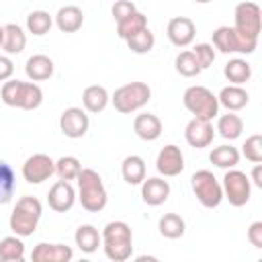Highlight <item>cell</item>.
I'll return each mask as SVG.
<instances>
[{"label":"cell","mask_w":262,"mask_h":262,"mask_svg":"<svg viewBox=\"0 0 262 262\" xmlns=\"http://www.w3.org/2000/svg\"><path fill=\"white\" fill-rule=\"evenodd\" d=\"M127 45H129V49H131L133 53L143 55V53H149V51L154 49V45H156V37H154V33L145 27L143 31H139L137 35H133L131 39H127Z\"/></svg>","instance_id":"obj_37"},{"label":"cell","mask_w":262,"mask_h":262,"mask_svg":"<svg viewBox=\"0 0 262 262\" xmlns=\"http://www.w3.org/2000/svg\"><path fill=\"white\" fill-rule=\"evenodd\" d=\"M80 170H82V164H80V160L76 156H61L55 162V174L61 180H76Z\"/></svg>","instance_id":"obj_36"},{"label":"cell","mask_w":262,"mask_h":262,"mask_svg":"<svg viewBox=\"0 0 262 262\" xmlns=\"http://www.w3.org/2000/svg\"><path fill=\"white\" fill-rule=\"evenodd\" d=\"M25 74L31 82H43V80H49L53 76V61L51 57L43 55V53H37V55H31L25 63Z\"/></svg>","instance_id":"obj_19"},{"label":"cell","mask_w":262,"mask_h":262,"mask_svg":"<svg viewBox=\"0 0 262 262\" xmlns=\"http://www.w3.org/2000/svg\"><path fill=\"white\" fill-rule=\"evenodd\" d=\"M260 6L256 2H239L233 12V29L252 37H260Z\"/></svg>","instance_id":"obj_9"},{"label":"cell","mask_w":262,"mask_h":262,"mask_svg":"<svg viewBox=\"0 0 262 262\" xmlns=\"http://www.w3.org/2000/svg\"><path fill=\"white\" fill-rule=\"evenodd\" d=\"M2 39H4V27L0 25V47H2Z\"/></svg>","instance_id":"obj_44"},{"label":"cell","mask_w":262,"mask_h":262,"mask_svg":"<svg viewBox=\"0 0 262 262\" xmlns=\"http://www.w3.org/2000/svg\"><path fill=\"white\" fill-rule=\"evenodd\" d=\"M88 127H90L88 113L84 108H80V106H70L59 117V129H61V133L66 137H72V139L84 137Z\"/></svg>","instance_id":"obj_10"},{"label":"cell","mask_w":262,"mask_h":262,"mask_svg":"<svg viewBox=\"0 0 262 262\" xmlns=\"http://www.w3.org/2000/svg\"><path fill=\"white\" fill-rule=\"evenodd\" d=\"M133 131L143 141H156L162 135V121L154 113H139L133 119Z\"/></svg>","instance_id":"obj_18"},{"label":"cell","mask_w":262,"mask_h":262,"mask_svg":"<svg viewBox=\"0 0 262 262\" xmlns=\"http://www.w3.org/2000/svg\"><path fill=\"white\" fill-rule=\"evenodd\" d=\"M14 74V63L10 61V57L6 55H0V82H6L10 80Z\"/></svg>","instance_id":"obj_42"},{"label":"cell","mask_w":262,"mask_h":262,"mask_svg":"<svg viewBox=\"0 0 262 262\" xmlns=\"http://www.w3.org/2000/svg\"><path fill=\"white\" fill-rule=\"evenodd\" d=\"M190 186H192V192H194L196 201L205 209H215V207L221 205L223 188H221V182L215 178V174L211 170H196L190 178Z\"/></svg>","instance_id":"obj_6"},{"label":"cell","mask_w":262,"mask_h":262,"mask_svg":"<svg viewBox=\"0 0 262 262\" xmlns=\"http://www.w3.org/2000/svg\"><path fill=\"white\" fill-rule=\"evenodd\" d=\"M239 158L242 154L237 151V147L233 145H219V147H213L211 154H209V160L213 166L217 168H223V170H229V168H235L239 164Z\"/></svg>","instance_id":"obj_27"},{"label":"cell","mask_w":262,"mask_h":262,"mask_svg":"<svg viewBox=\"0 0 262 262\" xmlns=\"http://www.w3.org/2000/svg\"><path fill=\"white\" fill-rule=\"evenodd\" d=\"M194 2H199V4H207V2H211V0H194Z\"/></svg>","instance_id":"obj_45"},{"label":"cell","mask_w":262,"mask_h":262,"mask_svg":"<svg viewBox=\"0 0 262 262\" xmlns=\"http://www.w3.org/2000/svg\"><path fill=\"white\" fill-rule=\"evenodd\" d=\"M25 47H27V35H25V31H23L18 25H14V23L4 25L2 49H4L8 55H14V53H20Z\"/></svg>","instance_id":"obj_24"},{"label":"cell","mask_w":262,"mask_h":262,"mask_svg":"<svg viewBox=\"0 0 262 262\" xmlns=\"http://www.w3.org/2000/svg\"><path fill=\"white\" fill-rule=\"evenodd\" d=\"M213 137H215V129H213V123H211V121L192 117V119L186 123L184 139H186V143H188L190 147H196V149L209 147V145L213 143Z\"/></svg>","instance_id":"obj_11"},{"label":"cell","mask_w":262,"mask_h":262,"mask_svg":"<svg viewBox=\"0 0 262 262\" xmlns=\"http://www.w3.org/2000/svg\"><path fill=\"white\" fill-rule=\"evenodd\" d=\"M223 74H225V78H227L231 84L242 86V84H246V82L252 78V66H250L246 59L235 57V59H229V61L225 63Z\"/></svg>","instance_id":"obj_31"},{"label":"cell","mask_w":262,"mask_h":262,"mask_svg":"<svg viewBox=\"0 0 262 262\" xmlns=\"http://www.w3.org/2000/svg\"><path fill=\"white\" fill-rule=\"evenodd\" d=\"M41 213H43V205H41V201L37 196H20L16 201L12 213H10L8 225L14 231V235L29 237L37 229Z\"/></svg>","instance_id":"obj_3"},{"label":"cell","mask_w":262,"mask_h":262,"mask_svg":"<svg viewBox=\"0 0 262 262\" xmlns=\"http://www.w3.org/2000/svg\"><path fill=\"white\" fill-rule=\"evenodd\" d=\"M102 248L108 260L113 262H125L133 254V235L131 227L125 221H108L100 233Z\"/></svg>","instance_id":"obj_1"},{"label":"cell","mask_w":262,"mask_h":262,"mask_svg":"<svg viewBox=\"0 0 262 262\" xmlns=\"http://www.w3.org/2000/svg\"><path fill=\"white\" fill-rule=\"evenodd\" d=\"M248 100H250V94L242 86H237V84H229V86L221 88V92L217 96V102L221 106H225L227 111H231V113L242 111L248 104Z\"/></svg>","instance_id":"obj_21"},{"label":"cell","mask_w":262,"mask_h":262,"mask_svg":"<svg viewBox=\"0 0 262 262\" xmlns=\"http://www.w3.org/2000/svg\"><path fill=\"white\" fill-rule=\"evenodd\" d=\"M76 182H78V199L82 207L88 213H100L108 203V194L100 174L92 168H82L80 174L76 176Z\"/></svg>","instance_id":"obj_2"},{"label":"cell","mask_w":262,"mask_h":262,"mask_svg":"<svg viewBox=\"0 0 262 262\" xmlns=\"http://www.w3.org/2000/svg\"><path fill=\"white\" fill-rule=\"evenodd\" d=\"M192 53H194V57H196L201 70H207V68L215 61V49H213V45H209V43H196L194 49H192Z\"/></svg>","instance_id":"obj_39"},{"label":"cell","mask_w":262,"mask_h":262,"mask_svg":"<svg viewBox=\"0 0 262 262\" xmlns=\"http://www.w3.org/2000/svg\"><path fill=\"white\" fill-rule=\"evenodd\" d=\"M16 188V176L14 170L10 168V164L0 160V205H6Z\"/></svg>","instance_id":"obj_34"},{"label":"cell","mask_w":262,"mask_h":262,"mask_svg":"<svg viewBox=\"0 0 262 262\" xmlns=\"http://www.w3.org/2000/svg\"><path fill=\"white\" fill-rule=\"evenodd\" d=\"M121 174H123V180L127 184H141L143 178H145V162L141 156H127L121 164Z\"/></svg>","instance_id":"obj_26"},{"label":"cell","mask_w":262,"mask_h":262,"mask_svg":"<svg viewBox=\"0 0 262 262\" xmlns=\"http://www.w3.org/2000/svg\"><path fill=\"white\" fill-rule=\"evenodd\" d=\"M166 35H168L172 45L188 47L194 41L196 27H194V23L188 16H174V18H170V23L166 27Z\"/></svg>","instance_id":"obj_13"},{"label":"cell","mask_w":262,"mask_h":262,"mask_svg":"<svg viewBox=\"0 0 262 262\" xmlns=\"http://www.w3.org/2000/svg\"><path fill=\"white\" fill-rule=\"evenodd\" d=\"M217 131H219V135H221L223 139L233 141V139H237V137L242 135V131H244V121H242L239 115L227 111V115H221V117L217 119Z\"/></svg>","instance_id":"obj_29"},{"label":"cell","mask_w":262,"mask_h":262,"mask_svg":"<svg viewBox=\"0 0 262 262\" xmlns=\"http://www.w3.org/2000/svg\"><path fill=\"white\" fill-rule=\"evenodd\" d=\"M252 182H254L258 188H262V166H260V164H256L254 170H252Z\"/></svg>","instance_id":"obj_43"},{"label":"cell","mask_w":262,"mask_h":262,"mask_svg":"<svg viewBox=\"0 0 262 262\" xmlns=\"http://www.w3.org/2000/svg\"><path fill=\"white\" fill-rule=\"evenodd\" d=\"M151 98V88L145 82H129L119 86L113 96L111 102L115 106V111H119L121 115H129L135 113L139 108H143Z\"/></svg>","instance_id":"obj_4"},{"label":"cell","mask_w":262,"mask_h":262,"mask_svg":"<svg viewBox=\"0 0 262 262\" xmlns=\"http://www.w3.org/2000/svg\"><path fill=\"white\" fill-rule=\"evenodd\" d=\"M135 10H137V8H135V4H133L131 0H117V2L113 4V8H111V14H113V18L119 23V20L131 16Z\"/></svg>","instance_id":"obj_40"},{"label":"cell","mask_w":262,"mask_h":262,"mask_svg":"<svg viewBox=\"0 0 262 262\" xmlns=\"http://www.w3.org/2000/svg\"><path fill=\"white\" fill-rule=\"evenodd\" d=\"M74 239H76V246H78L84 254L96 252L98 246L102 244V237H100L98 229H96L94 225H90V223L80 225V227L76 229V233H74Z\"/></svg>","instance_id":"obj_23"},{"label":"cell","mask_w":262,"mask_h":262,"mask_svg":"<svg viewBox=\"0 0 262 262\" xmlns=\"http://www.w3.org/2000/svg\"><path fill=\"white\" fill-rule=\"evenodd\" d=\"M47 203L49 207L55 211V213H66L74 207L76 203V190L74 186L70 184V180H57L51 188H49V194H47Z\"/></svg>","instance_id":"obj_14"},{"label":"cell","mask_w":262,"mask_h":262,"mask_svg":"<svg viewBox=\"0 0 262 262\" xmlns=\"http://www.w3.org/2000/svg\"><path fill=\"white\" fill-rule=\"evenodd\" d=\"M20 172L29 184H41L55 174V160H51L47 154H33L25 160Z\"/></svg>","instance_id":"obj_8"},{"label":"cell","mask_w":262,"mask_h":262,"mask_svg":"<svg viewBox=\"0 0 262 262\" xmlns=\"http://www.w3.org/2000/svg\"><path fill=\"white\" fill-rule=\"evenodd\" d=\"M55 25L63 33H76L84 25V12H82V8H78L74 4L61 6L57 10V14H55Z\"/></svg>","instance_id":"obj_20"},{"label":"cell","mask_w":262,"mask_h":262,"mask_svg":"<svg viewBox=\"0 0 262 262\" xmlns=\"http://www.w3.org/2000/svg\"><path fill=\"white\" fill-rule=\"evenodd\" d=\"M213 45L221 53H239V43H237V33L233 27H217L213 31Z\"/></svg>","instance_id":"obj_25"},{"label":"cell","mask_w":262,"mask_h":262,"mask_svg":"<svg viewBox=\"0 0 262 262\" xmlns=\"http://www.w3.org/2000/svg\"><path fill=\"white\" fill-rule=\"evenodd\" d=\"M174 68H176V72H178L180 76H184V78H194V76H199V74L203 72L192 51H180V53L176 55V59H174Z\"/></svg>","instance_id":"obj_35"},{"label":"cell","mask_w":262,"mask_h":262,"mask_svg":"<svg viewBox=\"0 0 262 262\" xmlns=\"http://www.w3.org/2000/svg\"><path fill=\"white\" fill-rule=\"evenodd\" d=\"M43 102V90L39 84L35 82H18V90H16V100H14V108H23V111H35L39 108Z\"/></svg>","instance_id":"obj_17"},{"label":"cell","mask_w":262,"mask_h":262,"mask_svg":"<svg viewBox=\"0 0 262 262\" xmlns=\"http://www.w3.org/2000/svg\"><path fill=\"white\" fill-rule=\"evenodd\" d=\"M156 170L166 176V178H172V176H178L182 170H184V156L180 151L178 145L174 143H168L160 149L158 158H156Z\"/></svg>","instance_id":"obj_12"},{"label":"cell","mask_w":262,"mask_h":262,"mask_svg":"<svg viewBox=\"0 0 262 262\" xmlns=\"http://www.w3.org/2000/svg\"><path fill=\"white\" fill-rule=\"evenodd\" d=\"M74 258V250L66 244H47L41 242L33 248L31 260L33 262H70Z\"/></svg>","instance_id":"obj_15"},{"label":"cell","mask_w":262,"mask_h":262,"mask_svg":"<svg viewBox=\"0 0 262 262\" xmlns=\"http://www.w3.org/2000/svg\"><path fill=\"white\" fill-rule=\"evenodd\" d=\"M182 102H184V108L188 113H192L194 117H199V119L213 121L219 115L217 96L209 88H205V86H190V88H186L184 94H182Z\"/></svg>","instance_id":"obj_5"},{"label":"cell","mask_w":262,"mask_h":262,"mask_svg":"<svg viewBox=\"0 0 262 262\" xmlns=\"http://www.w3.org/2000/svg\"><path fill=\"white\" fill-rule=\"evenodd\" d=\"M25 244L20 235H8L0 239V260L4 262H23Z\"/></svg>","instance_id":"obj_32"},{"label":"cell","mask_w":262,"mask_h":262,"mask_svg":"<svg viewBox=\"0 0 262 262\" xmlns=\"http://www.w3.org/2000/svg\"><path fill=\"white\" fill-rule=\"evenodd\" d=\"M170 196V184L164 178H143L141 182V199L143 203H147L149 207H158L162 203H166Z\"/></svg>","instance_id":"obj_16"},{"label":"cell","mask_w":262,"mask_h":262,"mask_svg":"<svg viewBox=\"0 0 262 262\" xmlns=\"http://www.w3.org/2000/svg\"><path fill=\"white\" fill-rule=\"evenodd\" d=\"M221 188H223V199H227L229 205H233V207H244L252 194L250 178L246 176V172L235 170V168H229L225 172Z\"/></svg>","instance_id":"obj_7"},{"label":"cell","mask_w":262,"mask_h":262,"mask_svg":"<svg viewBox=\"0 0 262 262\" xmlns=\"http://www.w3.org/2000/svg\"><path fill=\"white\" fill-rule=\"evenodd\" d=\"M158 229L166 239H178L186 231V223L178 213H166L158 221Z\"/></svg>","instance_id":"obj_28"},{"label":"cell","mask_w":262,"mask_h":262,"mask_svg":"<svg viewBox=\"0 0 262 262\" xmlns=\"http://www.w3.org/2000/svg\"><path fill=\"white\" fill-rule=\"evenodd\" d=\"M53 25V18L47 10H33L29 16H27V31L33 33L35 37H43L49 33Z\"/></svg>","instance_id":"obj_33"},{"label":"cell","mask_w":262,"mask_h":262,"mask_svg":"<svg viewBox=\"0 0 262 262\" xmlns=\"http://www.w3.org/2000/svg\"><path fill=\"white\" fill-rule=\"evenodd\" d=\"M108 102H111V96L104 86L92 84L82 92V104H84V111L88 113H102L108 106Z\"/></svg>","instance_id":"obj_22"},{"label":"cell","mask_w":262,"mask_h":262,"mask_svg":"<svg viewBox=\"0 0 262 262\" xmlns=\"http://www.w3.org/2000/svg\"><path fill=\"white\" fill-rule=\"evenodd\" d=\"M248 242L258 250L262 248V221H254L248 227Z\"/></svg>","instance_id":"obj_41"},{"label":"cell","mask_w":262,"mask_h":262,"mask_svg":"<svg viewBox=\"0 0 262 262\" xmlns=\"http://www.w3.org/2000/svg\"><path fill=\"white\" fill-rule=\"evenodd\" d=\"M242 154L246 160L254 162V164H260L262 162V135L260 133H254L246 139V143L242 145Z\"/></svg>","instance_id":"obj_38"},{"label":"cell","mask_w":262,"mask_h":262,"mask_svg":"<svg viewBox=\"0 0 262 262\" xmlns=\"http://www.w3.org/2000/svg\"><path fill=\"white\" fill-rule=\"evenodd\" d=\"M145 27H147V16L143 12H139V10H135L131 16H127V18H123V20L117 23V35L123 41H127L133 35H137L139 31H143Z\"/></svg>","instance_id":"obj_30"}]
</instances>
